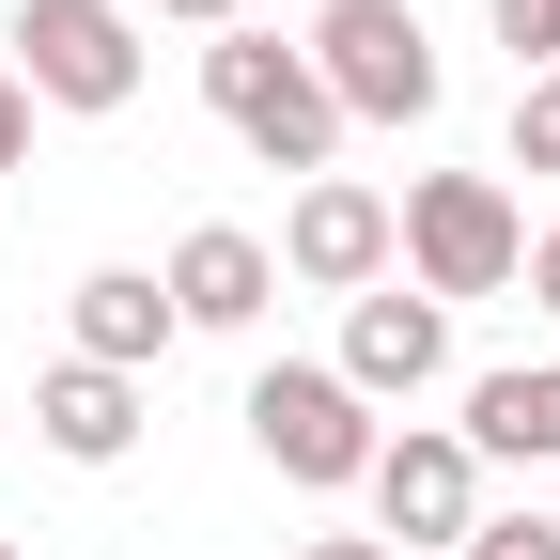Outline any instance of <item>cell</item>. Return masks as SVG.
Wrapping results in <instances>:
<instances>
[{
	"label": "cell",
	"mask_w": 560,
	"mask_h": 560,
	"mask_svg": "<svg viewBox=\"0 0 560 560\" xmlns=\"http://www.w3.org/2000/svg\"><path fill=\"white\" fill-rule=\"evenodd\" d=\"M312 47V79H327V109L342 125H436V32H420V0H327V16L296 32Z\"/></svg>",
	"instance_id": "cell-2"
},
{
	"label": "cell",
	"mask_w": 560,
	"mask_h": 560,
	"mask_svg": "<svg viewBox=\"0 0 560 560\" xmlns=\"http://www.w3.org/2000/svg\"><path fill=\"white\" fill-rule=\"evenodd\" d=\"M0 560H32V545H0Z\"/></svg>",
	"instance_id": "cell-21"
},
{
	"label": "cell",
	"mask_w": 560,
	"mask_h": 560,
	"mask_svg": "<svg viewBox=\"0 0 560 560\" xmlns=\"http://www.w3.org/2000/svg\"><path fill=\"white\" fill-rule=\"evenodd\" d=\"M234 420H249V452H265L280 482H312V499H342V482H374V452H389V420H374L359 389H342L327 359H265Z\"/></svg>",
	"instance_id": "cell-3"
},
{
	"label": "cell",
	"mask_w": 560,
	"mask_h": 560,
	"mask_svg": "<svg viewBox=\"0 0 560 560\" xmlns=\"http://www.w3.org/2000/svg\"><path fill=\"white\" fill-rule=\"evenodd\" d=\"M156 280H172V312H187V327H265V312H280V249H265L249 219L172 234V265H156Z\"/></svg>",
	"instance_id": "cell-10"
},
{
	"label": "cell",
	"mask_w": 560,
	"mask_h": 560,
	"mask_svg": "<svg viewBox=\"0 0 560 560\" xmlns=\"http://www.w3.org/2000/svg\"><path fill=\"white\" fill-rule=\"evenodd\" d=\"M156 16H187V32H234V16H249V0H156Z\"/></svg>",
	"instance_id": "cell-18"
},
{
	"label": "cell",
	"mask_w": 560,
	"mask_h": 560,
	"mask_svg": "<svg viewBox=\"0 0 560 560\" xmlns=\"http://www.w3.org/2000/svg\"><path fill=\"white\" fill-rule=\"evenodd\" d=\"M32 436H47L62 467H125V452H140V374L47 359V374H32Z\"/></svg>",
	"instance_id": "cell-11"
},
{
	"label": "cell",
	"mask_w": 560,
	"mask_h": 560,
	"mask_svg": "<svg viewBox=\"0 0 560 560\" xmlns=\"http://www.w3.org/2000/svg\"><path fill=\"white\" fill-rule=\"evenodd\" d=\"M514 172H560V79H514Z\"/></svg>",
	"instance_id": "cell-14"
},
{
	"label": "cell",
	"mask_w": 560,
	"mask_h": 560,
	"mask_svg": "<svg viewBox=\"0 0 560 560\" xmlns=\"http://www.w3.org/2000/svg\"><path fill=\"white\" fill-rule=\"evenodd\" d=\"M452 436L482 467H560V359H499V374H467V420Z\"/></svg>",
	"instance_id": "cell-12"
},
{
	"label": "cell",
	"mask_w": 560,
	"mask_h": 560,
	"mask_svg": "<svg viewBox=\"0 0 560 560\" xmlns=\"http://www.w3.org/2000/svg\"><path fill=\"white\" fill-rule=\"evenodd\" d=\"M0 420H16V389H0Z\"/></svg>",
	"instance_id": "cell-20"
},
{
	"label": "cell",
	"mask_w": 560,
	"mask_h": 560,
	"mask_svg": "<svg viewBox=\"0 0 560 560\" xmlns=\"http://www.w3.org/2000/svg\"><path fill=\"white\" fill-rule=\"evenodd\" d=\"M32 156V94H16V62H0V172Z\"/></svg>",
	"instance_id": "cell-16"
},
{
	"label": "cell",
	"mask_w": 560,
	"mask_h": 560,
	"mask_svg": "<svg viewBox=\"0 0 560 560\" xmlns=\"http://www.w3.org/2000/svg\"><path fill=\"white\" fill-rule=\"evenodd\" d=\"M280 560H389L374 529H312V545H280Z\"/></svg>",
	"instance_id": "cell-17"
},
{
	"label": "cell",
	"mask_w": 560,
	"mask_h": 560,
	"mask_svg": "<svg viewBox=\"0 0 560 560\" xmlns=\"http://www.w3.org/2000/svg\"><path fill=\"white\" fill-rule=\"evenodd\" d=\"M529 296H545V327H560V234H545V249H529Z\"/></svg>",
	"instance_id": "cell-19"
},
{
	"label": "cell",
	"mask_w": 560,
	"mask_h": 560,
	"mask_svg": "<svg viewBox=\"0 0 560 560\" xmlns=\"http://www.w3.org/2000/svg\"><path fill=\"white\" fill-rule=\"evenodd\" d=\"M359 405H420L452 374V312L420 296V280H374V296H342V359H327Z\"/></svg>",
	"instance_id": "cell-8"
},
{
	"label": "cell",
	"mask_w": 560,
	"mask_h": 560,
	"mask_svg": "<svg viewBox=\"0 0 560 560\" xmlns=\"http://www.w3.org/2000/svg\"><path fill=\"white\" fill-rule=\"evenodd\" d=\"M405 280L420 296H514L529 280V219H514V187L499 172H420L405 187Z\"/></svg>",
	"instance_id": "cell-4"
},
{
	"label": "cell",
	"mask_w": 560,
	"mask_h": 560,
	"mask_svg": "<svg viewBox=\"0 0 560 560\" xmlns=\"http://www.w3.org/2000/svg\"><path fill=\"white\" fill-rule=\"evenodd\" d=\"M62 327H79V359H94V374H156L172 342H187V312H172V280H156V265H79Z\"/></svg>",
	"instance_id": "cell-9"
},
{
	"label": "cell",
	"mask_w": 560,
	"mask_h": 560,
	"mask_svg": "<svg viewBox=\"0 0 560 560\" xmlns=\"http://www.w3.org/2000/svg\"><path fill=\"white\" fill-rule=\"evenodd\" d=\"M467 560H560V514H482Z\"/></svg>",
	"instance_id": "cell-15"
},
{
	"label": "cell",
	"mask_w": 560,
	"mask_h": 560,
	"mask_svg": "<svg viewBox=\"0 0 560 560\" xmlns=\"http://www.w3.org/2000/svg\"><path fill=\"white\" fill-rule=\"evenodd\" d=\"M280 280L296 296H374V280H405V202L359 187V172H312L296 219H280Z\"/></svg>",
	"instance_id": "cell-6"
},
{
	"label": "cell",
	"mask_w": 560,
	"mask_h": 560,
	"mask_svg": "<svg viewBox=\"0 0 560 560\" xmlns=\"http://www.w3.org/2000/svg\"><path fill=\"white\" fill-rule=\"evenodd\" d=\"M499 47H514V79H560V0H499Z\"/></svg>",
	"instance_id": "cell-13"
},
{
	"label": "cell",
	"mask_w": 560,
	"mask_h": 560,
	"mask_svg": "<svg viewBox=\"0 0 560 560\" xmlns=\"http://www.w3.org/2000/svg\"><path fill=\"white\" fill-rule=\"evenodd\" d=\"M359 499H374V545H389V560H405V545H452V560H467V529H482V452L452 436V420H405Z\"/></svg>",
	"instance_id": "cell-7"
},
{
	"label": "cell",
	"mask_w": 560,
	"mask_h": 560,
	"mask_svg": "<svg viewBox=\"0 0 560 560\" xmlns=\"http://www.w3.org/2000/svg\"><path fill=\"white\" fill-rule=\"evenodd\" d=\"M202 109H219L265 172H296V187L342 156V109H327V79H312V47H280V32H249V16L202 32Z\"/></svg>",
	"instance_id": "cell-1"
},
{
	"label": "cell",
	"mask_w": 560,
	"mask_h": 560,
	"mask_svg": "<svg viewBox=\"0 0 560 560\" xmlns=\"http://www.w3.org/2000/svg\"><path fill=\"white\" fill-rule=\"evenodd\" d=\"M16 94L32 109H125L140 94V16L125 0H16Z\"/></svg>",
	"instance_id": "cell-5"
}]
</instances>
